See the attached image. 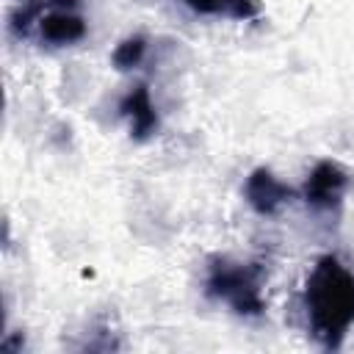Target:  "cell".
<instances>
[{
	"mask_svg": "<svg viewBox=\"0 0 354 354\" xmlns=\"http://www.w3.org/2000/svg\"><path fill=\"white\" fill-rule=\"evenodd\" d=\"M304 313L313 337L326 351L343 346V337L354 324V274L335 254L318 257L307 274Z\"/></svg>",
	"mask_w": 354,
	"mask_h": 354,
	"instance_id": "obj_1",
	"label": "cell"
},
{
	"mask_svg": "<svg viewBox=\"0 0 354 354\" xmlns=\"http://www.w3.org/2000/svg\"><path fill=\"white\" fill-rule=\"evenodd\" d=\"M205 293L216 301H224L238 315H263V266L260 263H241L224 254L207 260L205 274Z\"/></svg>",
	"mask_w": 354,
	"mask_h": 354,
	"instance_id": "obj_2",
	"label": "cell"
},
{
	"mask_svg": "<svg viewBox=\"0 0 354 354\" xmlns=\"http://www.w3.org/2000/svg\"><path fill=\"white\" fill-rule=\"evenodd\" d=\"M39 39L50 47H66L86 36V22L75 0H44V8L33 25Z\"/></svg>",
	"mask_w": 354,
	"mask_h": 354,
	"instance_id": "obj_3",
	"label": "cell"
},
{
	"mask_svg": "<svg viewBox=\"0 0 354 354\" xmlns=\"http://www.w3.org/2000/svg\"><path fill=\"white\" fill-rule=\"evenodd\" d=\"M348 188V174L335 160H321L313 166L307 183H304V202L313 210H335Z\"/></svg>",
	"mask_w": 354,
	"mask_h": 354,
	"instance_id": "obj_4",
	"label": "cell"
},
{
	"mask_svg": "<svg viewBox=\"0 0 354 354\" xmlns=\"http://www.w3.org/2000/svg\"><path fill=\"white\" fill-rule=\"evenodd\" d=\"M243 196L249 202V207L260 216H274L290 196H293V188H288L279 177H274L268 169H254L249 177H246V185H243Z\"/></svg>",
	"mask_w": 354,
	"mask_h": 354,
	"instance_id": "obj_5",
	"label": "cell"
},
{
	"mask_svg": "<svg viewBox=\"0 0 354 354\" xmlns=\"http://www.w3.org/2000/svg\"><path fill=\"white\" fill-rule=\"evenodd\" d=\"M119 113L127 116V122H130V136H133L136 141H147L149 136L158 133V124H160V122H158V111H155V105H152V100H149L147 83H136V86L122 97Z\"/></svg>",
	"mask_w": 354,
	"mask_h": 354,
	"instance_id": "obj_6",
	"label": "cell"
},
{
	"mask_svg": "<svg viewBox=\"0 0 354 354\" xmlns=\"http://www.w3.org/2000/svg\"><path fill=\"white\" fill-rule=\"evenodd\" d=\"M191 11L207 17H227V19H254L257 0H183Z\"/></svg>",
	"mask_w": 354,
	"mask_h": 354,
	"instance_id": "obj_7",
	"label": "cell"
},
{
	"mask_svg": "<svg viewBox=\"0 0 354 354\" xmlns=\"http://www.w3.org/2000/svg\"><path fill=\"white\" fill-rule=\"evenodd\" d=\"M144 53H147V39L144 36H130L122 44H116L111 61L119 72H127V69H136L144 61Z\"/></svg>",
	"mask_w": 354,
	"mask_h": 354,
	"instance_id": "obj_8",
	"label": "cell"
},
{
	"mask_svg": "<svg viewBox=\"0 0 354 354\" xmlns=\"http://www.w3.org/2000/svg\"><path fill=\"white\" fill-rule=\"evenodd\" d=\"M22 3H28V0H22Z\"/></svg>",
	"mask_w": 354,
	"mask_h": 354,
	"instance_id": "obj_9",
	"label": "cell"
}]
</instances>
